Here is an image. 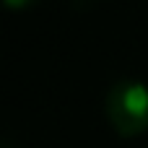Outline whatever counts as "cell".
I'll list each match as a JSON object with an SVG mask.
<instances>
[{
    "label": "cell",
    "mask_w": 148,
    "mask_h": 148,
    "mask_svg": "<svg viewBox=\"0 0 148 148\" xmlns=\"http://www.w3.org/2000/svg\"><path fill=\"white\" fill-rule=\"evenodd\" d=\"M109 125L122 138H138L148 130V86L135 78L117 81L104 101Z\"/></svg>",
    "instance_id": "1"
},
{
    "label": "cell",
    "mask_w": 148,
    "mask_h": 148,
    "mask_svg": "<svg viewBox=\"0 0 148 148\" xmlns=\"http://www.w3.org/2000/svg\"><path fill=\"white\" fill-rule=\"evenodd\" d=\"M31 3H36V0H5L8 8H26V5H31Z\"/></svg>",
    "instance_id": "2"
}]
</instances>
